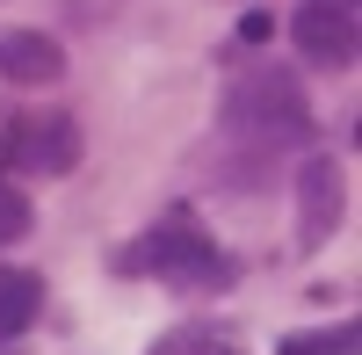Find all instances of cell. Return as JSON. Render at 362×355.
I'll use <instances>...</instances> for the list:
<instances>
[{
    "label": "cell",
    "mask_w": 362,
    "mask_h": 355,
    "mask_svg": "<svg viewBox=\"0 0 362 355\" xmlns=\"http://www.w3.org/2000/svg\"><path fill=\"white\" fill-rule=\"evenodd\" d=\"M66 73V51H58L44 29H0V80L15 87H51Z\"/></svg>",
    "instance_id": "cell-6"
},
{
    "label": "cell",
    "mask_w": 362,
    "mask_h": 355,
    "mask_svg": "<svg viewBox=\"0 0 362 355\" xmlns=\"http://www.w3.org/2000/svg\"><path fill=\"white\" fill-rule=\"evenodd\" d=\"M22 232H29V196H22V189H8V167H0V247L22 240Z\"/></svg>",
    "instance_id": "cell-9"
},
{
    "label": "cell",
    "mask_w": 362,
    "mask_h": 355,
    "mask_svg": "<svg viewBox=\"0 0 362 355\" xmlns=\"http://www.w3.org/2000/svg\"><path fill=\"white\" fill-rule=\"evenodd\" d=\"M37 312H44V276H29V269H0V341H15L37 327Z\"/></svg>",
    "instance_id": "cell-7"
},
{
    "label": "cell",
    "mask_w": 362,
    "mask_h": 355,
    "mask_svg": "<svg viewBox=\"0 0 362 355\" xmlns=\"http://www.w3.org/2000/svg\"><path fill=\"white\" fill-rule=\"evenodd\" d=\"M276 355H355V319H341V327H319V334H290Z\"/></svg>",
    "instance_id": "cell-8"
},
{
    "label": "cell",
    "mask_w": 362,
    "mask_h": 355,
    "mask_svg": "<svg viewBox=\"0 0 362 355\" xmlns=\"http://www.w3.org/2000/svg\"><path fill=\"white\" fill-rule=\"evenodd\" d=\"M225 131L261 138V145H297L312 131V109L290 73H239L225 87Z\"/></svg>",
    "instance_id": "cell-1"
},
{
    "label": "cell",
    "mask_w": 362,
    "mask_h": 355,
    "mask_svg": "<svg viewBox=\"0 0 362 355\" xmlns=\"http://www.w3.org/2000/svg\"><path fill=\"white\" fill-rule=\"evenodd\" d=\"M268 29H276L268 15H247V22H239V37H247V44H268Z\"/></svg>",
    "instance_id": "cell-10"
},
{
    "label": "cell",
    "mask_w": 362,
    "mask_h": 355,
    "mask_svg": "<svg viewBox=\"0 0 362 355\" xmlns=\"http://www.w3.org/2000/svg\"><path fill=\"white\" fill-rule=\"evenodd\" d=\"M290 37L312 66H355V44H362V0H297L290 15Z\"/></svg>",
    "instance_id": "cell-3"
},
{
    "label": "cell",
    "mask_w": 362,
    "mask_h": 355,
    "mask_svg": "<svg viewBox=\"0 0 362 355\" xmlns=\"http://www.w3.org/2000/svg\"><path fill=\"white\" fill-rule=\"evenodd\" d=\"M341 218H348V174H341V160L312 153L305 174H297V232L319 247V240L341 232Z\"/></svg>",
    "instance_id": "cell-5"
},
{
    "label": "cell",
    "mask_w": 362,
    "mask_h": 355,
    "mask_svg": "<svg viewBox=\"0 0 362 355\" xmlns=\"http://www.w3.org/2000/svg\"><path fill=\"white\" fill-rule=\"evenodd\" d=\"M131 269H153V276L174 283V290H225V283H232V261L210 247L196 225H160L153 240L131 254Z\"/></svg>",
    "instance_id": "cell-2"
},
{
    "label": "cell",
    "mask_w": 362,
    "mask_h": 355,
    "mask_svg": "<svg viewBox=\"0 0 362 355\" xmlns=\"http://www.w3.org/2000/svg\"><path fill=\"white\" fill-rule=\"evenodd\" d=\"M0 160H15L29 174H73L80 167V124L73 116H22L0 145Z\"/></svg>",
    "instance_id": "cell-4"
}]
</instances>
